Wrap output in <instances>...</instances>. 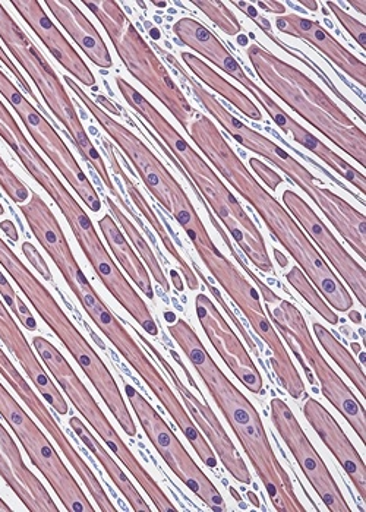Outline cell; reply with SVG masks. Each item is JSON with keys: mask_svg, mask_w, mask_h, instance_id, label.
Masks as SVG:
<instances>
[{"mask_svg": "<svg viewBox=\"0 0 366 512\" xmlns=\"http://www.w3.org/2000/svg\"><path fill=\"white\" fill-rule=\"evenodd\" d=\"M186 132L217 172L254 208L270 235L298 262L302 273L318 289L328 306L339 312L352 311V296L345 284L328 267L326 259L292 214L270 192L265 191L264 186L246 169L241 157L232 150L214 122L200 113L191 120Z\"/></svg>", "mask_w": 366, "mask_h": 512, "instance_id": "cell-1", "label": "cell"}, {"mask_svg": "<svg viewBox=\"0 0 366 512\" xmlns=\"http://www.w3.org/2000/svg\"><path fill=\"white\" fill-rule=\"evenodd\" d=\"M167 331L181 347L198 376L203 379L205 388L229 423L258 479L263 483L274 510L305 512V505L296 495L292 479L274 453L263 420L251 401L214 362L203 341L188 322L176 319L167 325Z\"/></svg>", "mask_w": 366, "mask_h": 512, "instance_id": "cell-2", "label": "cell"}, {"mask_svg": "<svg viewBox=\"0 0 366 512\" xmlns=\"http://www.w3.org/2000/svg\"><path fill=\"white\" fill-rule=\"evenodd\" d=\"M116 85L137 118L143 119L147 129L156 134V137L151 135V138L175 164L183 178L188 180L198 201H203L217 221L226 227L227 232L232 235L257 270L265 274H274L273 261L268 255L260 229L255 226L238 198H235L220 176L211 169L210 164L179 134L178 129L164 118L156 106L134 88V85L121 77L116 78Z\"/></svg>", "mask_w": 366, "mask_h": 512, "instance_id": "cell-3", "label": "cell"}, {"mask_svg": "<svg viewBox=\"0 0 366 512\" xmlns=\"http://www.w3.org/2000/svg\"><path fill=\"white\" fill-rule=\"evenodd\" d=\"M0 138L14 151L28 175L39 183L43 191L55 202L56 207L61 210L81 251L84 252L85 258L96 271L97 277L100 278L107 292L118 300L119 305L134 318L145 333L151 337H157L159 327L156 319L107 252L93 221L85 213L80 202L72 197L58 175L53 172L52 167L28 141L17 120L2 101H0Z\"/></svg>", "mask_w": 366, "mask_h": 512, "instance_id": "cell-4", "label": "cell"}, {"mask_svg": "<svg viewBox=\"0 0 366 512\" xmlns=\"http://www.w3.org/2000/svg\"><path fill=\"white\" fill-rule=\"evenodd\" d=\"M154 49L163 55L173 69L181 75L186 85L191 88L195 99L203 104L205 110L222 125L224 131L230 135L239 145L246 150L257 153L258 156L270 161L280 172L285 173L290 182L302 189L321 213L333 224L334 229L342 235L347 245L358 254L359 258L366 261V217L359 213L349 202L326 188L323 180L312 175L305 166H302L296 158L290 156L287 151L276 144L273 139L265 137L261 132L255 131L251 126L245 125L236 116H233L226 107L220 103L213 94L195 81L191 75L186 74L185 69L172 53L166 52L162 47L153 44Z\"/></svg>", "mask_w": 366, "mask_h": 512, "instance_id": "cell-5", "label": "cell"}, {"mask_svg": "<svg viewBox=\"0 0 366 512\" xmlns=\"http://www.w3.org/2000/svg\"><path fill=\"white\" fill-rule=\"evenodd\" d=\"M166 211L178 221L179 226L194 245L205 268L210 271L214 280L222 286L227 296L248 319L255 334L260 335L261 340L264 341L268 349V356H270L271 368H273L274 375L279 379L283 390L295 400L304 397L306 394L304 379L296 369L293 360L290 359L282 338L268 319L267 312L261 303L260 293L252 286L248 277L244 276V271L239 270L217 248L186 192L179 195Z\"/></svg>", "mask_w": 366, "mask_h": 512, "instance_id": "cell-6", "label": "cell"}, {"mask_svg": "<svg viewBox=\"0 0 366 512\" xmlns=\"http://www.w3.org/2000/svg\"><path fill=\"white\" fill-rule=\"evenodd\" d=\"M246 55L271 93L365 169V132L317 82L260 44H249Z\"/></svg>", "mask_w": 366, "mask_h": 512, "instance_id": "cell-7", "label": "cell"}, {"mask_svg": "<svg viewBox=\"0 0 366 512\" xmlns=\"http://www.w3.org/2000/svg\"><path fill=\"white\" fill-rule=\"evenodd\" d=\"M0 265L20 287L22 295L27 297L28 302L43 319L44 324L52 330V333L61 340L65 349L74 357L75 362L87 376L88 381L96 388L107 409L118 420L125 434L135 438L137 425L129 413L125 398H123L112 372L109 371L99 353L85 340L80 330L72 324L71 318L65 314L52 293L47 290L39 278L31 273L30 268L25 267L24 262L6 245L2 237H0Z\"/></svg>", "mask_w": 366, "mask_h": 512, "instance_id": "cell-8", "label": "cell"}, {"mask_svg": "<svg viewBox=\"0 0 366 512\" xmlns=\"http://www.w3.org/2000/svg\"><path fill=\"white\" fill-rule=\"evenodd\" d=\"M0 40L5 44L9 55L15 59V62H18V65L24 69L25 74L34 82L52 115L61 123L81 157H84V160L90 164L91 169L96 170L97 176L102 180L107 191L113 195V198H116L123 210L143 227L140 218L135 216L134 211L129 208L125 199L119 194L115 182L110 178L106 161L100 156L99 151L90 139V135L82 126L80 115H78L71 96L66 91L65 85L59 79L55 69L52 68L49 60L44 58L39 47L18 25V22L9 15L2 3H0Z\"/></svg>", "mask_w": 366, "mask_h": 512, "instance_id": "cell-9", "label": "cell"}, {"mask_svg": "<svg viewBox=\"0 0 366 512\" xmlns=\"http://www.w3.org/2000/svg\"><path fill=\"white\" fill-rule=\"evenodd\" d=\"M84 5L102 24L129 74L143 84L186 131L191 120L197 115L194 107L186 99L153 47L145 41L128 15L123 12L119 3L110 0H91L84 2Z\"/></svg>", "mask_w": 366, "mask_h": 512, "instance_id": "cell-10", "label": "cell"}, {"mask_svg": "<svg viewBox=\"0 0 366 512\" xmlns=\"http://www.w3.org/2000/svg\"><path fill=\"white\" fill-rule=\"evenodd\" d=\"M264 309L274 330L292 350L298 362L304 368L306 378L314 384L317 378L321 393L345 417L350 428L366 444V413L361 401L355 397L340 375L336 374L330 363L324 359L309 333L304 315L295 303L277 296L270 302H264Z\"/></svg>", "mask_w": 366, "mask_h": 512, "instance_id": "cell-11", "label": "cell"}, {"mask_svg": "<svg viewBox=\"0 0 366 512\" xmlns=\"http://www.w3.org/2000/svg\"><path fill=\"white\" fill-rule=\"evenodd\" d=\"M33 346L36 352L39 353L46 368L49 369L50 374L58 382L59 387L62 388L63 393L71 401L72 406L87 420L91 429L102 438L106 447L121 460L126 470L132 474V477L137 480L138 485L147 493L148 498L151 499L157 511H178L176 505H173V502L170 501L169 496L160 488L159 483L144 469L143 464L137 460V457L129 450L128 445L123 442L121 435L116 432L110 420L107 419L106 414L100 409L96 398L87 390L80 376L75 374L74 369H72V366L69 365L68 360L63 357L62 353L47 338L40 337V335L33 338Z\"/></svg>", "mask_w": 366, "mask_h": 512, "instance_id": "cell-12", "label": "cell"}, {"mask_svg": "<svg viewBox=\"0 0 366 512\" xmlns=\"http://www.w3.org/2000/svg\"><path fill=\"white\" fill-rule=\"evenodd\" d=\"M0 416L3 417L15 436L20 439L33 466L49 483L69 512H94L90 499L82 491L80 483L74 479L71 470L63 463L61 455L47 436L40 431L33 419L0 384Z\"/></svg>", "mask_w": 366, "mask_h": 512, "instance_id": "cell-13", "label": "cell"}, {"mask_svg": "<svg viewBox=\"0 0 366 512\" xmlns=\"http://www.w3.org/2000/svg\"><path fill=\"white\" fill-rule=\"evenodd\" d=\"M125 394L145 435L172 473L210 510L227 511L222 493L198 467L166 420L151 406L150 401L129 384H125Z\"/></svg>", "mask_w": 366, "mask_h": 512, "instance_id": "cell-14", "label": "cell"}, {"mask_svg": "<svg viewBox=\"0 0 366 512\" xmlns=\"http://www.w3.org/2000/svg\"><path fill=\"white\" fill-rule=\"evenodd\" d=\"M0 96L8 101L9 106L17 112L28 134L34 139L40 150L52 161L53 166L61 172L66 182L72 186L78 197L90 208L93 213L102 211V199L94 189L93 183L82 172L77 158L66 147L63 139L59 137L56 129L50 125L49 119L34 107L20 88L11 81V78L0 69Z\"/></svg>", "mask_w": 366, "mask_h": 512, "instance_id": "cell-15", "label": "cell"}, {"mask_svg": "<svg viewBox=\"0 0 366 512\" xmlns=\"http://www.w3.org/2000/svg\"><path fill=\"white\" fill-rule=\"evenodd\" d=\"M135 334L138 335L145 349L156 357L157 362H159L160 366L164 369V374L169 376L170 381L175 385L186 412L191 414L192 422L200 429L205 441L213 448L216 457L220 458L224 469L230 473V476H232L236 482L246 486L251 485L252 476L251 473H249L248 467H246L244 458H242L239 451L236 450L232 439H230V436L224 431L222 422H220L216 413L211 410L210 404L205 401L201 391L200 395L192 393L191 388L182 381L181 376H179L178 372L173 368L172 363L153 346V343H151L148 338H145L144 335H141L140 331L135 330Z\"/></svg>", "mask_w": 366, "mask_h": 512, "instance_id": "cell-16", "label": "cell"}, {"mask_svg": "<svg viewBox=\"0 0 366 512\" xmlns=\"http://www.w3.org/2000/svg\"><path fill=\"white\" fill-rule=\"evenodd\" d=\"M271 419L277 432L285 441L295 460L298 461L306 480L311 483L312 489L320 496L328 511L350 512L345 496L334 480L323 458L309 441L301 423L296 419L292 409L282 398H273L270 403Z\"/></svg>", "mask_w": 366, "mask_h": 512, "instance_id": "cell-17", "label": "cell"}, {"mask_svg": "<svg viewBox=\"0 0 366 512\" xmlns=\"http://www.w3.org/2000/svg\"><path fill=\"white\" fill-rule=\"evenodd\" d=\"M0 376L8 382V385H11L12 390L17 393L18 397L21 398L22 403L27 406V409H30V412L34 414L37 420L41 423L44 429H46L47 434L52 436L55 444L58 445L59 450L62 451V454L65 455L68 463L71 464L72 469L75 470V473L78 474V477L84 483L87 491L90 492L91 498L96 502L97 507L102 512H116L118 508L113 505V502L110 501L109 495H107L106 491L102 486V483L97 479L96 474H94L93 470L90 469L87 463H85L82 455L75 450L74 445L69 441L68 436L63 434L61 425L56 422L53 414L50 413V410L47 409L46 404L41 401L39 395L36 394V391L28 385V382L25 381L24 376L21 375V372L18 371L17 366L11 362L6 353L3 352L2 347H0Z\"/></svg>", "mask_w": 366, "mask_h": 512, "instance_id": "cell-18", "label": "cell"}, {"mask_svg": "<svg viewBox=\"0 0 366 512\" xmlns=\"http://www.w3.org/2000/svg\"><path fill=\"white\" fill-rule=\"evenodd\" d=\"M283 202L287 211L296 218L299 226L306 232V236L318 246L328 262L336 268L340 277L345 280L358 302L366 308V271L365 268L353 258L349 252L340 245L336 236L330 232L323 220L317 216L314 210L309 207L304 198L299 197L296 192H283Z\"/></svg>", "mask_w": 366, "mask_h": 512, "instance_id": "cell-19", "label": "cell"}, {"mask_svg": "<svg viewBox=\"0 0 366 512\" xmlns=\"http://www.w3.org/2000/svg\"><path fill=\"white\" fill-rule=\"evenodd\" d=\"M195 311L211 346L222 357L227 368L252 394L264 391L263 376L249 355L241 338L235 334L216 303L205 295L195 297Z\"/></svg>", "mask_w": 366, "mask_h": 512, "instance_id": "cell-20", "label": "cell"}, {"mask_svg": "<svg viewBox=\"0 0 366 512\" xmlns=\"http://www.w3.org/2000/svg\"><path fill=\"white\" fill-rule=\"evenodd\" d=\"M15 11L25 21V24L33 30V33L41 40L50 55L58 60L59 65L68 71L72 77L77 78L85 87H96L94 77L87 63L78 55L77 50L71 46L65 36L56 27L55 22L47 17L46 11L40 2L36 0H14L11 2Z\"/></svg>", "mask_w": 366, "mask_h": 512, "instance_id": "cell-21", "label": "cell"}, {"mask_svg": "<svg viewBox=\"0 0 366 512\" xmlns=\"http://www.w3.org/2000/svg\"><path fill=\"white\" fill-rule=\"evenodd\" d=\"M304 416L308 420L311 428L317 432L321 441L326 444L328 450L339 461L340 467L345 470L347 477L352 480L353 486L358 491L359 496L366 501V467L364 460L356 450L355 445L349 441L342 426L334 419L333 414L328 412L326 407L309 397L305 401Z\"/></svg>", "mask_w": 366, "mask_h": 512, "instance_id": "cell-22", "label": "cell"}, {"mask_svg": "<svg viewBox=\"0 0 366 512\" xmlns=\"http://www.w3.org/2000/svg\"><path fill=\"white\" fill-rule=\"evenodd\" d=\"M0 477L28 511H59L58 505L44 488L43 483L25 466L21 451L18 450L17 444L2 423H0Z\"/></svg>", "mask_w": 366, "mask_h": 512, "instance_id": "cell-23", "label": "cell"}, {"mask_svg": "<svg viewBox=\"0 0 366 512\" xmlns=\"http://www.w3.org/2000/svg\"><path fill=\"white\" fill-rule=\"evenodd\" d=\"M276 27L280 33H285L287 36L296 37V39L311 44L312 47L320 50L343 74L358 82L362 87H366L365 63L361 62L349 50L345 49L339 41L334 39L320 22L290 14L277 17Z\"/></svg>", "mask_w": 366, "mask_h": 512, "instance_id": "cell-24", "label": "cell"}, {"mask_svg": "<svg viewBox=\"0 0 366 512\" xmlns=\"http://www.w3.org/2000/svg\"><path fill=\"white\" fill-rule=\"evenodd\" d=\"M0 341L3 346L15 356V359L20 362L21 368L24 369L25 374L31 379L37 390L44 397V400L55 409L58 414H68L69 406L65 398L59 393L58 387L52 381L47 372L44 371L43 366L36 357V353L31 349L30 343L22 333L21 328L18 327L17 321L12 318L11 311H9L6 303L3 302L0 296Z\"/></svg>", "mask_w": 366, "mask_h": 512, "instance_id": "cell-25", "label": "cell"}, {"mask_svg": "<svg viewBox=\"0 0 366 512\" xmlns=\"http://www.w3.org/2000/svg\"><path fill=\"white\" fill-rule=\"evenodd\" d=\"M44 5L94 65L102 69L112 68V55L106 43L97 28L85 17L84 12L80 11L77 3L71 0H47Z\"/></svg>", "mask_w": 366, "mask_h": 512, "instance_id": "cell-26", "label": "cell"}, {"mask_svg": "<svg viewBox=\"0 0 366 512\" xmlns=\"http://www.w3.org/2000/svg\"><path fill=\"white\" fill-rule=\"evenodd\" d=\"M104 148H106L107 160H109L110 166H112L113 173H115L116 178L121 180L123 186H125L126 192H128L129 198L134 202L137 210L143 214L145 220L150 223V226L153 227L154 232L157 233V236L162 239L164 248L167 249L170 256L175 259L176 264L181 268L183 276L186 278V283H188V287L191 290L200 289V280H198L197 274L194 273L191 267H189L188 262L185 261V258L181 254H179L178 248H176L175 243H173L172 237L169 236L167 230L164 229L163 221L160 220L159 216L154 213L153 208L148 204L147 199L144 198V195L141 194L138 186L135 185L134 180L129 178L126 170L123 169L121 163L118 160V154H116L115 147L110 144L109 141H103Z\"/></svg>", "mask_w": 366, "mask_h": 512, "instance_id": "cell-27", "label": "cell"}, {"mask_svg": "<svg viewBox=\"0 0 366 512\" xmlns=\"http://www.w3.org/2000/svg\"><path fill=\"white\" fill-rule=\"evenodd\" d=\"M69 426H71L74 434L80 438L84 447L102 464L104 472H106L109 479L115 483L116 488L122 493L123 498L128 501V504L131 505L132 510L137 512H150L151 508L148 507L141 493L137 491L134 483L129 479L128 474L123 472L121 467L118 466V463L113 460L112 455L107 453L106 448L88 431L85 423L78 419V417L72 416L71 420H69Z\"/></svg>", "mask_w": 366, "mask_h": 512, "instance_id": "cell-28", "label": "cell"}, {"mask_svg": "<svg viewBox=\"0 0 366 512\" xmlns=\"http://www.w3.org/2000/svg\"><path fill=\"white\" fill-rule=\"evenodd\" d=\"M100 230H102L104 239L109 245L110 251L115 256L116 261L125 271L126 276L134 281L135 286L144 293L147 299L154 300L153 281H151L150 273L141 262L140 256L129 245L125 233L119 230L118 223L112 216H104L99 221Z\"/></svg>", "mask_w": 366, "mask_h": 512, "instance_id": "cell-29", "label": "cell"}, {"mask_svg": "<svg viewBox=\"0 0 366 512\" xmlns=\"http://www.w3.org/2000/svg\"><path fill=\"white\" fill-rule=\"evenodd\" d=\"M182 60L189 71L195 75L200 81H203L207 87L211 90L216 91L219 96L229 101L232 106H235L242 115L246 118L255 120V122H261L263 120V113L258 109L257 104L254 103L245 93L226 81L222 75L217 74L214 69H211L203 59L197 58V56L191 55V53H182Z\"/></svg>", "mask_w": 366, "mask_h": 512, "instance_id": "cell-30", "label": "cell"}, {"mask_svg": "<svg viewBox=\"0 0 366 512\" xmlns=\"http://www.w3.org/2000/svg\"><path fill=\"white\" fill-rule=\"evenodd\" d=\"M107 205H109L110 213H112L115 221H118L119 226L122 227L123 232H125V236L128 237L131 245H134L135 251H137V255H140L147 265L148 270H150L151 276H153L154 280L159 283V286L162 287L164 292H170V284L169 280H167L166 273L160 265V262L157 261L156 255H154L153 249L148 245L145 237L141 235L140 230L137 229L134 223H132L131 218L126 216L123 213L122 208L113 201L112 198L106 197Z\"/></svg>", "mask_w": 366, "mask_h": 512, "instance_id": "cell-31", "label": "cell"}, {"mask_svg": "<svg viewBox=\"0 0 366 512\" xmlns=\"http://www.w3.org/2000/svg\"><path fill=\"white\" fill-rule=\"evenodd\" d=\"M314 333L317 335V340L320 341L321 346L324 347L328 356L336 362V365L345 372L347 378L355 385L356 390L361 393L364 400L366 398V378L364 371H362L359 363L356 362L352 353L334 337L330 331L327 330L320 322H314Z\"/></svg>", "mask_w": 366, "mask_h": 512, "instance_id": "cell-32", "label": "cell"}, {"mask_svg": "<svg viewBox=\"0 0 366 512\" xmlns=\"http://www.w3.org/2000/svg\"><path fill=\"white\" fill-rule=\"evenodd\" d=\"M233 6H236V8L241 9L242 12H244L245 15H248L249 18H251L252 21H255V24L258 25V27L261 28V30L264 31L265 36L268 37V39H271L274 41V43L279 44L282 49H285L289 55H292L293 58L301 60V62H304L308 68H311L312 71L315 72V74L318 75L321 79H323L324 84L328 85V88H330L331 91H333L334 94H336V97H339L340 100L343 101V103L346 104L349 109H352L353 112L358 115V118L362 120V122H366L365 113H362L361 110L356 109L355 106H353L352 103H350L349 100L346 99L345 96H343L342 93H340L339 90H337L336 85L333 84V82L330 81V78L327 77L326 74H324L323 71H321L320 68H318L317 65H314V63L311 62V60L306 59V56L302 55V53L296 52V50L289 49V47L286 46L285 43H282L279 39H277L276 36H274L273 31H271V25L270 22L265 20V18L261 17L260 14H258L257 8H255L254 3L251 2H233Z\"/></svg>", "mask_w": 366, "mask_h": 512, "instance_id": "cell-33", "label": "cell"}, {"mask_svg": "<svg viewBox=\"0 0 366 512\" xmlns=\"http://www.w3.org/2000/svg\"><path fill=\"white\" fill-rule=\"evenodd\" d=\"M287 281H289L290 286L302 296V299L306 300L309 306L317 312L324 321H327L328 324L337 325L339 324V316L336 315V312L328 306L324 297L320 295L317 289H315L314 284L309 281V278L302 273L301 268L293 267L289 273L286 274Z\"/></svg>", "mask_w": 366, "mask_h": 512, "instance_id": "cell-34", "label": "cell"}, {"mask_svg": "<svg viewBox=\"0 0 366 512\" xmlns=\"http://www.w3.org/2000/svg\"><path fill=\"white\" fill-rule=\"evenodd\" d=\"M192 5L200 9L205 17L227 36H238L241 33V22H239L235 12L227 8L226 3L211 0V2H192Z\"/></svg>", "mask_w": 366, "mask_h": 512, "instance_id": "cell-35", "label": "cell"}, {"mask_svg": "<svg viewBox=\"0 0 366 512\" xmlns=\"http://www.w3.org/2000/svg\"><path fill=\"white\" fill-rule=\"evenodd\" d=\"M0 296H2L3 302L6 303L12 314L17 316L18 321L24 325L25 330L33 331L37 330V321L34 318L33 312L28 309V306L18 297L15 290L12 289L11 283H9L8 277L0 270Z\"/></svg>", "mask_w": 366, "mask_h": 512, "instance_id": "cell-36", "label": "cell"}, {"mask_svg": "<svg viewBox=\"0 0 366 512\" xmlns=\"http://www.w3.org/2000/svg\"><path fill=\"white\" fill-rule=\"evenodd\" d=\"M0 188L3 189L6 195L15 202V204H25L31 197V192L28 191L25 183L22 182L5 163L2 156H0Z\"/></svg>", "mask_w": 366, "mask_h": 512, "instance_id": "cell-37", "label": "cell"}, {"mask_svg": "<svg viewBox=\"0 0 366 512\" xmlns=\"http://www.w3.org/2000/svg\"><path fill=\"white\" fill-rule=\"evenodd\" d=\"M326 5L328 9H331L334 17L337 18V21L342 24V27L345 28L347 33L353 37V40L362 47V49L366 50V28L365 24H362L361 21L353 18L352 15L347 14L345 9L340 8L337 3L327 2Z\"/></svg>", "mask_w": 366, "mask_h": 512, "instance_id": "cell-38", "label": "cell"}, {"mask_svg": "<svg viewBox=\"0 0 366 512\" xmlns=\"http://www.w3.org/2000/svg\"><path fill=\"white\" fill-rule=\"evenodd\" d=\"M0 62L5 65V68L8 69L9 72H11L12 77L17 79L18 84H20V87L22 90L25 91V93L28 94V96L31 97L34 101H36L37 109L41 110V113H43L44 118H46V109H44L43 106H41L39 99H37L36 94H34L33 88H31V85L28 84L27 79L24 78V75L21 74L20 69L17 68V65H15L14 60H12L11 56L8 55V53L5 52V49H3L2 46H0Z\"/></svg>", "mask_w": 366, "mask_h": 512, "instance_id": "cell-39", "label": "cell"}, {"mask_svg": "<svg viewBox=\"0 0 366 512\" xmlns=\"http://www.w3.org/2000/svg\"><path fill=\"white\" fill-rule=\"evenodd\" d=\"M249 166L252 167V170L257 173L258 178L263 180L271 191H276V189L282 185V176H280L276 170L271 169L270 166L263 163V161L258 160V158H251V160H249Z\"/></svg>", "mask_w": 366, "mask_h": 512, "instance_id": "cell-40", "label": "cell"}, {"mask_svg": "<svg viewBox=\"0 0 366 512\" xmlns=\"http://www.w3.org/2000/svg\"><path fill=\"white\" fill-rule=\"evenodd\" d=\"M22 252H24L25 258L30 261V264L36 268L37 273L40 274L44 280L53 281V274L50 271L49 265L44 261L43 256L37 251L36 246L31 242L22 243Z\"/></svg>", "mask_w": 366, "mask_h": 512, "instance_id": "cell-41", "label": "cell"}, {"mask_svg": "<svg viewBox=\"0 0 366 512\" xmlns=\"http://www.w3.org/2000/svg\"><path fill=\"white\" fill-rule=\"evenodd\" d=\"M258 8L264 9L265 12H271V14H277L279 17L286 14L285 3L274 2V0H270V2H258Z\"/></svg>", "mask_w": 366, "mask_h": 512, "instance_id": "cell-42", "label": "cell"}, {"mask_svg": "<svg viewBox=\"0 0 366 512\" xmlns=\"http://www.w3.org/2000/svg\"><path fill=\"white\" fill-rule=\"evenodd\" d=\"M0 230H2L6 237H8L9 240H12V242H18V239H20L17 226H15L11 220L2 221V223H0Z\"/></svg>", "mask_w": 366, "mask_h": 512, "instance_id": "cell-43", "label": "cell"}, {"mask_svg": "<svg viewBox=\"0 0 366 512\" xmlns=\"http://www.w3.org/2000/svg\"><path fill=\"white\" fill-rule=\"evenodd\" d=\"M96 103L99 104L102 109L106 107L107 110H109L112 115L119 116L121 113H119L118 107L115 106V104L112 103V101L107 100L106 97L103 96H97L96 97Z\"/></svg>", "mask_w": 366, "mask_h": 512, "instance_id": "cell-44", "label": "cell"}, {"mask_svg": "<svg viewBox=\"0 0 366 512\" xmlns=\"http://www.w3.org/2000/svg\"><path fill=\"white\" fill-rule=\"evenodd\" d=\"M172 280L173 286H175V289L178 290V292H183V290H185V284H183L181 277H179V274L176 273V271H172Z\"/></svg>", "mask_w": 366, "mask_h": 512, "instance_id": "cell-45", "label": "cell"}, {"mask_svg": "<svg viewBox=\"0 0 366 512\" xmlns=\"http://www.w3.org/2000/svg\"><path fill=\"white\" fill-rule=\"evenodd\" d=\"M352 8H355L359 14L366 15V2L365 0H356V2H349Z\"/></svg>", "mask_w": 366, "mask_h": 512, "instance_id": "cell-46", "label": "cell"}, {"mask_svg": "<svg viewBox=\"0 0 366 512\" xmlns=\"http://www.w3.org/2000/svg\"><path fill=\"white\" fill-rule=\"evenodd\" d=\"M274 255H276L277 262H279L280 267L286 268L287 265H289V261H287V258L285 255L282 254V252L279 251V249H274Z\"/></svg>", "mask_w": 366, "mask_h": 512, "instance_id": "cell-47", "label": "cell"}, {"mask_svg": "<svg viewBox=\"0 0 366 512\" xmlns=\"http://www.w3.org/2000/svg\"><path fill=\"white\" fill-rule=\"evenodd\" d=\"M299 5L304 6V8L308 9V11L315 12L318 9L317 2H311V0H306V2H301Z\"/></svg>", "mask_w": 366, "mask_h": 512, "instance_id": "cell-48", "label": "cell"}, {"mask_svg": "<svg viewBox=\"0 0 366 512\" xmlns=\"http://www.w3.org/2000/svg\"><path fill=\"white\" fill-rule=\"evenodd\" d=\"M246 496H248L249 501H251V504L254 505V507L260 508V499H258V496L255 495L254 492L249 491L246 493Z\"/></svg>", "mask_w": 366, "mask_h": 512, "instance_id": "cell-49", "label": "cell"}, {"mask_svg": "<svg viewBox=\"0 0 366 512\" xmlns=\"http://www.w3.org/2000/svg\"><path fill=\"white\" fill-rule=\"evenodd\" d=\"M349 318L352 319L353 322H356V324H361L362 322V315L359 314V312L356 311H349Z\"/></svg>", "mask_w": 366, "mask_h": 512, "instance_id": "cell-50", "label": "cell"}, {"mask_svg": "<svg viewBox=\"0 0 366 512\" xmlns=\"http://www.w3.org/2000/svg\"><path fill=\"white\" fill-rule=\"evenodd\" d=\"M12 508L9 507L8 504H6L5 501H3L2 498H0V512H11Z\"/></svg>", "mask_w": 366, "mask_h": 512, "instance_id": "cell-51", "label": "cell"}, {"mask_svg": "<svg viewBox=\"0 0 366 512\" xmlns=\"http://www.w3.org/2000/svg\"><path fill=\"white\" fill-rule=\"evenodd\" d=\"M353 349H355V353H361V346L359 344H353Z\"/></svg>", "mask_w": 366, "mask_h": 512, "instance_id": "cell-52", "label": "cell"}, {"mask_svg": "<svg viewBox=\"0 0 366 512\" xmlns=\"http://www.w3.org/2000/svg\"><path fill=\"white\" fill-rule=\"evenodd\" d=\"M156 6H160V8H166V2L164 3H154Z\"/></svg>", "mask_w": 366, "mask_h": 512, "instance_id": "cell-53", "label": "cell"}, {"mask_svg": "<svg viewBox=\"0 0 366 512\" xmlns=\"http://www.w3.org/2000/svg\"><path fill=\"white\" fill-rule=\"evenodd\" d=\"M5 214V210H3L2 202H0V216H3Z\"/></svg>", "mask_w": 366, "mask_h": 512, "instance_id": "cell-54", "label": "cell"}]
</instances>
